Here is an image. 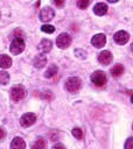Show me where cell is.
<instances>
[{"label": "cell", "mask_w": 133, "mask_h": 149, "mask_svg": "<svg viewBox=\"0 0 133 149\" xmlns=\"http://www.w3.org/2000/svg\"><path fill=\"white\" fill-rule=\"evenodd\" d=\"M89 5H90L89 0H77V6L80 9H86L89 7Z\"/></svg>", "instance_id": "ffe728a7"}, {"label": "cell", "mask_w": 133, "mask_h": 149, "mask_svg": "<svg viewBox=\"0 0 133 149\" xmlns=\"http://www.w3.org/2000/svg\"><path fill=\"white\" fill-rule=\"evenodd\" d=\"M131 50H132V51H133V43H132V44H131Z\"/></svg>", "instance_id": "f1b7e54d"}, {"label": "cell", "mask_w": 133, "mask_h": 149, "mask_svg": "<svg viewBox=\"0 0 133 149\" xmlns=\"http://www.w3.org/2000/svg\"><path fill=\"white\" fill-rule=\"evenodd\" d=\"M131 101H132V102H133V95H132V98H131Z\"/></svg>", "instance_id": "f546056e"}, {"label": "cell", "mask_w": 133, "mask_h": 149, "mask_svg": "<svg viewBox=\"0 0 133 149\" xmlns=\"http://www.w3.org/2000/svg\"><path fill=\"white\" fill-rule=\"evenodd\" d=\"M72 135L77 139V140H80L83 137V130L80 128H74L72 129Z\"/></svg>", "instance_id": "7402d4cb"}, {"label": "cell", "mask_w": 133, "mask_h": 149, "mask_svg": "<svg viewBox=\"0 0 133 149\" xmlns=\"http://www.w3.org/2000/svg\"><path fill=\"white\" fill-rule=\"evenodd\" d=\"M64 2H65V0H54V3L57 7H63L64 6Z\"/></svg>", "instance_id": "d4e9b609"}, {"label": "cell", "mask_w": 133, "mask_h": 149, "mask_svg": "<svg viewBox=\"0 0 133 149\" xmlns=\"http://www.w3.org/2000/svg\"><path fill=\"white\" fill-rule=\"evenodd\" d=\"M107 1H108V2H112V3H114V2H117L118 0H107Z\"/></svg>", "instance_id": "83f0119b"}, {"label": "cell", "mask_w": 133, "mask_h": 149, "mask_svg": "<svg viewBox=\"0 0 133 149\" xmlns=\"http://www.w3.org/2000/svg\"><path fill=\"white\" fill-rule=\"evenodd\" d=\"M5 136H6V132H5V129H4V128H1V127H0V140L5 139Z\"/></svg>", "instance_id": "484cf974"}, {"label": "cell", "mask_w": 133, "mask_h": 149, "mask_svg": "<svg viewBox=\"0 0 133 149\" xmlns=\"http://www.w3.org/2000/svg\"><path fill=\"white\" fill-rule=\"evenodd\" d=\"M124 72V66L121 64H116L112 69H111V74L114 77V78H118L123 74Z\"/></svg>", "instance_id": "2e32d148"}, {"label": "cell", "mask_w": 133, "mask_h": 149, "mask_svg": "<svg viewBox=\"0 0 133 149\" xmlns=\"http://www.w3.org/2000/svg\"><path fill=\"white\" fill-rule=\"evenodd\" d=\"M106 43V37L104 34H97L91 38V44L94 48H102Z\"/></svg>", "instance_id": "9c48e42d"}, {"label": "cell", "mask_w": 133, "mask_h": 149, "mask_svg": "<svg viewBox=\"0 0 133 149\" xmlns=\"http://www.w3.org/2000/svg\"><path fill=\"white\" fill-rule=\"evenodd\" d=\"M75 54H76L78 57H80V58H85V56H86V54H85L84 51H80V49H77V50L75 51Z\"/></svg>", "instance_id": "cb8c5ba5"}, {"label": "cell", "mask_w": 133, "mask_h": 149, "mask_svg": "<svg viewBox=\"0 0 133 149\" xmlns=\"http://www.w3.org/2000/svg\"><path fill=\"white\" fill-rule=\"evenodd\" d=\"M35 121H36V116L33 113H26L20 119V123L22 127H29V126L34 125Z\"/></svg>", "instance_id": "52a82bcc"}, {"label": "cell", "mask_w": 133, "mask_h": 149, "mask_svg": "<svg viewBox=\"0 0 133 149\" xmlns=\"http://www.w3.org/2000/svg\"><path fill=\"white\" fill-rule=\"evenodd\" d=\"M56 73H57V66L52 64V65H50V66L48 68V70L44 72V77H46V78H51V77H54Z\"/></svg>", "instance_id": "ac0fdd59"}, {"label": "cell", "mask_w": 133, "mask_h": 149, "mask_svg": "<svg viewBox=\"0 0 133 149\" xmlns=\"http://www.w3.org/2000/svg\"><path fill=\"white\" fill-rule=\"evenodd\" d=\"M46 63H47V58H46V56H44L43 54L36 55V56H35V58H34V61H33L34 66H35V68H37V69L43 68V66L46 65Z\"/></svg>", "instance_id": "8fae6325"}, {"label": "cell", "mask_w": 133, "mask_h": 149, "mask_svg": "<svg viewBox=\"0 0 133 149\" xmlns=\"http://www.w3.org/2000/svg\"><path fill=\"white\" fill-rule=\"evenodd\" d=\"M51 47H52V42L50 40H47V38L42 40L40 42V44H38V49L42 52H49L51 50Z\"/></svg>", "instance_id": "4fadbf2b"}, {"label": "cell", "mask_w": 133, "mask_h": 149, "mask_svg": "<svg viewBox=\"0 0 133 149\" xmlns=\"http://www.w3.org/2000/svg\"><path fill=\"white\" fill-rule=\"evenodd\" d=\"M9 81V74L6 71H0V84L6 85Z\"/></svg>", "instance_id": "d6986e66"}, {"label": "cell", "mask_w": 133, "mask_h": 149, "mask_svg": "<svg viewBox=\"0 0 133 149\" xmlns=\"http://www.w3.org/2000/svg\"><path fill=\"white\" fill-rule=\"evenodd\" d=\"M125 149H133V137H128L125 142Z\"/></svg>", "instance_id": "603a6c76"}, {"label": "cell", "mask_w": 133, "mask_h": 149, "mask_svg": "<svg viewBox=\"0 0 133 149\" xmlns=\"http://www.w3.org/2000/svg\"><path fill=\"white\" fill-rule=\"evenodd\" d=\"M54 15H55V12L50 7H44L40 12V19H41V21H44V22L50 21L54 17Z\"/></svg>", "instance_id": "ba28073f"}, {"label": "cell", "mask_w": 133, "mask_h": 149, "mask_svg": "<svg viewBox=\"0 0 133 149\" xmlns=\"http://www.w3.org/2000/svg\"><path fill=\"white\" fill-rule=\"evenodd\" d=\"M26 97V88L21 85H16L10 90V98L14 101H20Z\"/></svg>", "instance_id": "3957f363"}, {"label": "cell", "mask_w": 133, "mask_h": 149, "mask_svg": "<svg viewBox=\"0 0 133 149\" xmlns=\"http://www.w3.org/2000/svg\"><path fill=\"white\" fill-rule=\"evenodd\" d=\"M41 30L44 31V33H47V34H51V33L55 31V27L54 26H50V24H44V26L41 27Z\"/></svg>", "instance_id": "44dd1931"}, {"label": "cell", "mask_w": 133, "mask_h": 149, "mask_svg": "<svg viewBox=\"0 0 133 149\" xmlns=\"http://www.w3.org/2000/svg\"><path fill=\"white\" fill-rule=\"evenodd\" d=\"M52 149H65V148H64L62 144H56V146H55Z\"/></svg>", "instance_id": "4316f807"}, {"label": "cell", "mask_w": 133, "mask_h": 149, "mask_svg": "<svg viewBox=\"0 0 133 149\" xmlns=\"http://www.w3.org/2000/svg\"><path fill=\"white\" fill-rule=\"evenodd\" d=\"M24 50V42L21 37H16L10 43V52L13 55H19Z\"/></svg>", "instance_id": "277c9868"}, {"label": "cell", "mask_w": 133, "mask_h": 149, "mask_svg": "<svg viewBox=\"0 0 133 149\" xmlns=\"http://www.w3.org/2000/svg\"><path fill=\"white\" fill-rule=\"evenodd\" d=\"M112 58H113L112 57V54L110 51H107V50H104V51H102L98 55V61L103 65H108L112 62Z\"/></svg>", "instance_id": "30bf717a"}, {"label": "cell", "mask_w": 133, "mask_h": 149, "mask_svg": "<svg viewBox=\"0 0 133 149\" xmlns=\"http://www.w3.org/2000/svg\"><path fill=\"white\" fill-rule=\"evenodd\" d=\"M114 42L117 43V44H120V45H123V44H126L127 42H128V40H130V35H128V33H126L125 30H119V31H117L116 34H114Z\"/></svg>", "instance_id": "8992f818"}, {"label": "cell", "mask_w": 133, "mask_h": 149, "mask_svg": "<svg viewBox=\"0 0 133 149\" xmlns=\"http://www.w3.org/2000/svg\"><path fill=\"white\" fill-rule=\"evenodd\" d=\"M56 44H57V47L61 48V49L68 48V47L71 44V37H70V35L66 34V33L60 34V35L57 36V38H56Z\"/></svg>", "instance_id": "5b68a950"}, {"label": "cell", "mask_w": 133, "mask_h": 149, "mask_svg": "<svg viewBox=\"0 0 133 149\" xmlns=\"http://www.w3.org/2000/svg\"><path fill=\"white\" fill-rule=\"evenodd\" d=\"M93 12H94L96 15H99V16L105 15L106 12H107V6H106V3H104V2H98V3L93 7Z\"/></svg>", "instance_id": "7c38bea8"}, {"label": "cell", "mask_w": 133, "mask_h": 149, "mask_svg": "<svg viewBox=\"0 0 133 149\" xmlns=\"http://www.w3.org/2000/svg\"><path fill=\"white\" fill-rule=\"evenodd\" d=\"M26 148V142L21 137H15L13 139L10 143V149H24Z\"/></svg>", "instance_id": "5bb4252c"}, {"label": "cell", "mask_w": 133, "mask_h": 149, "mask_svg": "<svg viewBox=\"0 0 133 149\" xmlns=\"http://www.w3.org/2000/svg\"><path fill=\"white\" fill-rule=\"evenodd\" d=\"M80 86H82V81L78 77H70L65 81V88L71 93L77 92L80 88Z\"/></svg>", "instance_id": "6da1fadb"}, {"label": "cell", "mask_w": 133, "mask_h": 149, "mask_svg": "<svg viewBox=\"0 0 133 149\" xmlns=\"http://www.w3.org/2000/svg\"><path fill=\"white\" fill-rule=\"evenodd\" d=\"M132 128H133V126H132Z\"/></svg>", "instance_id": "4dcf8cb0"}, {"label": "cell", "mask_w": 133, "mask_h": 149, "mask_svg": "<svg viewBox=\"0 0 133 149\" xmlns=\"http://www.w3.org/2000/svg\"><path fill=\"white\" fill-rule=\"evenodd\" d=\"M12 65V58L7 55H0V68L8 69Z\"/></svg>", "instance_id": "9a60e30c"}, {"label": "cell", "mask_w": 133, "mask_h": 149, "mask_svg": "<svg viewBox=\"0 0 133 149\" xmlns=\"http://www.w3.org/2000/svg\"><path fill=\"white\" fill-rule=\"evenodd\" d=\"M91 81L98 86V87H102L106 84V74L105 72L103 71H94L92 74H91Z\"/></svg>", "instance_id": "7a4b0ae2"}, {"label": "cell", "mask_w": 133, "mask_h": 149, "mask_svg": "<svg viewBox=\"0 0 133 149\" xmlns=\"http://www.w3.org/2000/svg\"><path fill=\"white\" fill-rule=\"evenodd\" d=\"M46 147H47V142H46V140L42 139V137H38V139L33 143L32 149H46Z\"/></svg>", "instance_id": "e0dca14e"}]
</instances>
